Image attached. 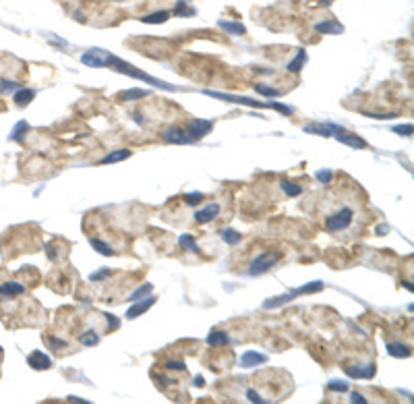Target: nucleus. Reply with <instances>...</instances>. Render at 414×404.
<instances>
[{
  "mask_svg": "<svg viewBox=\"0 0 414 404\" xmlns=\"http://www.w3.org/2000/svg\"><path fill=\"white\" fill-rule=\"evenodd\" d=\"M255 92L261 94V96H267V98H280L282 92L276 87H267V85H255Z\"/></svg>",
  "mask_w": 414,
  "mask_h": 404,
  "instance_id": "f704fd0d",
  "label": "nucleus"
},
{
  "mask_svg": "<svg viewBox=\"0 0 414 404\" xmlns=\"http://www.w3.org/2000/svg\"><path fill=\"white\" fill-rule=\"evenodd\" d=\"M33 98H35V89L21 87L19 92H15V102H17V106H27Z\"/></svg>",
  "mask_w": 414,
  "mask_h": 404,
  "instance_id": "412c9836",
  "label": "nucleus"
},
{
  "mask_svg": "<svg viewBox=\"0 0 414 404\" xmlns=\"http://www.w3.org/2000/svg\"><path fill=\"white\" fill-rule=\"evenodd\" d=\"M29 131V123L27 120H19V123L15 125V129L11 131V135H8V139L11 141H23V135Z\"/></svg>",
  "mask_w": 414,
  "mask_h": 404,
  "instance_id": "393cba45",
  "label": "nucleus"
},
{
  "mask_svg": "<svg viewBox=\"0 0 414 404\" xmlns=\"http://www.w3.org/2000/svg\"><path fill=\"white\" fill-rule=\"evenodd\" d=\"M404 288H406V290H410V292L414 290V288H412V284H410V282H404Z\"/></svg>",
  "mask_w": 414,
  "mask_h": 404,
  "instance_id": "603ef678",
  "label": "nucleus"
},
{
  "mask_svg": "<svg viewBox=\"0 0 414 404\" xmlns=\"http://www.w3.org/2000/svg\"><path fill=\"white\" fill-rule=\"evenodd\" d=\"M170 15H174V17H195L197 11H195L193 6L187 4V0H178L176 6H174V11L170 13Z\"/></svg>",
  "mask_w": 414,
  "mask_h": 404,
  "instance_id": "4be33fe9",
  "label": "nucleus"
},
{
  "mask_svg": "<svg viewBox=\"0 0 414 404\" xmlns=\"http://www.w3.org/2000/svg\"><path fill=\"white\" fill-rule=\"evenodd\" d=\"M203 94L209 96V98L222 100V102L245 104V106H251V108H274V110H278V112H282V114H292V112H294V108H292V106L280 104V102H259V100H251V98H245V96H230V94H222V92H211V89H203Z\"/></svg>",
  "mask_w": 414,
  "mask_h": 404,
  "instance_id": "f257e3e1",
  "label": "nucleus"
},
{
  "mask_svg": "<svg viewBox=\"0 0 414 404\" xmlns=\"http://www.w3.org/2000/svg\"><path fill=\"white\" fill-rule=\"evenodd\" d=\"M68 402H79V404H89V400L79 398V396H68Z\"/></svg>",
  "mask_w": 414,
  "mask_h": 404,
  "instance_id": "09e8293b",
  "label": "nucleus"
},
{
  "mask_svg": "<svg viewBox=\"0 0 414 404\" xmlns=\"http://www.w3.org/2000/svg\"><path fill=\"white\" fill-rule=\"evenodd\" d=\"M220 236H222L224 242H228V245H238V242H240V232H236L234 228H222Z\"/></svg>",
  "mask_w": 414,
  "mask_h": 404,
  "instance_id": "bb28decb",
  "label": "nucleus"
},
{
  "mask_svg": "<svg viewBox=\"0 0 414 404\" xmlns=\"http://www.w3.org/2000/svg\"><path fill=\"white\" fill-rule=\"evenodd\" d=\"M315 176H317V180L319 183H323V185H329L331 183V178H334V172H331V170H317L315 172Z\"/></svg>",
  "mask_w": 414,
  "mask_h": 404,
  "instance_id": "c9c22d12",
  "label": "nucleus"
},
{
  "mask_svg": "<svg viewBox=\"0 0 414 404\" xmlns=\"http://www.w3.org/2000/svg\"><path fill=\"white\" fill-rule=\"evenodd\" d=\"M393 133H398L402 137H410L412 135V125H398V127H393Z\"/></svg>",
  "mask_w": 414,
  "mask_h": 404,
  "instance_id": "ea45409f",
  "label": "nucleus"
},
{
  "mask_svg": "<svg viewBox=\"0 0 414 404\" xmlns=\"http://www.w3.org/2000/svg\"><path fill=\"white\" fill-rule=\"evenodd\" d=\"M127 158H130V149H114V151H110L99 164H114V162L127 160Z\"/></svg>",
  "mask_w": 414,
  "mask_h": 404,
  "instance_id": "b1692460",
  "label": "nucleus"
},
{
  "mask_svg": "<svg viewBox=\"0 0 414 404\" xmlns=\"http://www.w3.org/2000/svg\"><path fill=\"white\" fill-rule=\"evenodd\" d=\"M168 19H170V13L168 11H158V13H151V15L141 17V21L147 23V25H158V23H166Z\"/></svg>",
  "mask_w": 414,
  "mask_h": 404,
  "instance_id": "5701e85b",
  "label": "nucleus"
},
{
  "mask_svg": "<svg viewBox=\"0 0 414 404\" xmlns=\"http://www.w3.org/2000/svg\"><path fill=\"white\" fill-rule=\"evenodd\" d=\"M110 58H112V54H110L108 50H102V48H89L87 52L81 56V63H83L85 67L102 68V67H108V65H110Z\"/></svg>",
  "mask_w": 414,
  "mask_h": 404,
  "instance_id": "39448f33",
  "label": "nucleus"
},
{
  "mask_svg": "<svg viewBox=\"0 0 414 404\" xmlns=\"http://www.w3.org/2000/svg\"><path fill=\"white\" fill-rule=\"evenodd\" d=\"M247 398H249V402H257V404H265L267 402L265 398H261L255 390H247Z\"/></svg>",
  "mask_w": 414,
  "mask_h": 404,
  "instance_id": "c03bdc74",
  "label": "nucleus"
},
{
  "mask_svg": "<svg viewBox=\"0 0 414 404\" xmlns=\"http://www.w3.org/2000/svg\"><path fill=\"white\" fill-rule=\"evenodd\" d=\"M106 323H108V330H118L120 319L114 315V313H106Z\"/></svg>",
  "mask_w": 414,
  "mask_h": 404,
  "instance_id": "a19ab883",
  "label": "nucleus"
},
{
  "mask_svg": "<svg viewBox=\"0 0 414 404\" xmlns=\"http://www.w3.org/2000/svg\"><path fill=\"white\" fill-rule=\"evenodd\" d=\"M305 133H313V135H319V137H329L331 135V127L329 125H309L302 129Z\"/></svg>",
  "mask_w": 414,
  "mask_h": 404,
  "instance_id": "c85d7f7f",
  "label": "nucleus"
},
{
  "mask_svg": "<svg viewBox=\"0 0 414 404\" xmlns=\"http://www.w3.org/2000/svg\"><path fill=\"white\" fill-rule=\"evenodd\" d=\"M79 340H81V344H83V346H96L99 342V336L96 334L94 330H89V332H83Z\"/></svg>",
  "mask_w": 414,
  "mask_h": 404,
  "instance_id": "72a5a7b5",
  "label": "nucleus"
},
{
  "mask_svg": "<svg viewBox=\"0 0 414 404\" xmlns=\"http://www.w3.org/2000/svg\"><path fill=\"white\" fill-rule=\"evenodd\" d=\"M48 344L52 346L54 350H58V348H66V346H68L66 342H64V340H60V338H50V340H48Z\"/></svg>",
  "mask_w": 414,
  "mask_h": 404,
  "instance_id": "a18cd8bd",
  "label": "nucleus"
},
{
  "mask_svg": "<svg viewBox=\"0 0 414 404\" xmlns=\"http://www.w3.org/2000/svg\"><path fill=\"white\" fill-rule=\"evenodd\" d=\"M23 85L21 83H17V81H8V79H2L0 81V94H15L19 92Z\"/></svg>",
  "mask_w": 414,
  "mask_h": 404,
  "instance_id": "2f4dec72",
  "label": "nucleus"
},
{
  "mask_svg": "<svg viewBox=\"0 0 414 404\" xmlns=\"http://www.w3.org/2000/svg\"><path fill=\"white\" fill-rule=\"evenodd\" d=\"M265 363H267V357L261 355V352H257V350H245L242 357H240V367H245V369L265 365Z\"/></svg>",
  "mask_w": 414,
  "mask_h": 404,
  "instance_id": "9d476101",
  "label": "nucleus"
},
{
  "mask_svg": "<svg viewBox=\"0 0 414 404\" xmlns=\"http://www.w3.org/2000/svg\"><path fill=\"white\" fill-rule=\"evenodd\" d=\"M346 375L348 377H356V379H371L375 375V365H365V367H352V365H346L344 367Z\"/></svg>",
  "mask_w": 414,
  "mask_h": 404,
  "instance_id": "2eb2a0df",
  "label": "nucleus"
},
{
  "mask_svg": "<svg viewBox=\"0 0 414 404\" xmlns=\"http://www.w3.org/2000/svg\"><path fill=\"white\" fill-rule=\"evenodd\" d=\"M27 365L35 371H46L52 367V361H50V357H46L42 350H33L32 355L27 357Z\"/></svg>",
  "mask_w": 414,
  "mask_h": 404,
  "instance_id": "f8f14e48",
  "label": "nucleus"
},
{
  "mask_svg": "<svg viewBox=\"0 0 414 404\" xmlns=\"http://www.w3.org/2000/svg\"><path fill=\"white\" fill-rule=\"evenodd\" d=\"M214 129V123L211 120H201V118H191L187 123V133L193 137V141L197 139H203L207 133H211Z\"/></svg>",
  "mask_w": 414,
  "mask_h": 404,
  "instance_id": "6e6552de",
  "label": "nucleus"
},
{
  "mask_svg": "<svg viewBox=\"0 0 414 404\" xmlns=\"http://www.w3.org/2000/svg\"><path fill=\"white\" fill-rule=\"evenodd\" d=\"M151 290H154V284H149V282H147V284H143V286H139V288H137V290L133 292V295L128 297V301H130V303H135V301H141V299H145V297L149 295Z\"/></svg>",
  "mask_w": 414,
  "mask_h": 404,
  "instance_id": "7c9ffc66",
  "label": "nucleus"
},
{
  "mask_svg": "<svg viewBox=\"0 0 414 404\" xmlns=\"http://www.w3.org/2000/svg\"><path fill=\"white\" fill-rule=\"evenodd\" d=\"M218 216H220V205H218V203H209V205H205L203 209L197 211V214H195V220H197V224H207V222L216 220Z\"/></svg>",
  "mask_w": 414,
  "mask_h": 404,
  "instance_id": "4468645a",
  "label": "nucleus"
},
{
  "mask_svg": "<svg viewBox=\"0 0 414 404\" xmlns=\"http://www.w3.org/2000/svg\"><path fill=\"white\" fill-rule=\"evenodd\" d=\"M278 261H280V253H271V251L261 253L253 259V264H251V268H249V274L251 276H261V274H265V271H269Z\"/></svg>",
  "mask_w": 414,
  "mask_h": 404,
  "instance_id": "20e7f679",
  "label": "nucleus"
},
{
  "mask_svg": "<svg viewBox=\"0 0 414 404\" xmlns=\"http://www.w3.org/2000/svg\"><path fill=\"white\" fill-rule=\"evenodd\" d=\"M203 383H205V381H203V377H201V375L195 377V386H197V388H203Z\"/></svg>",
  "mask_w": 414,
  "mask_h": 404,
  "instance_id": "8fccbe9b",
  "label": "nucleus"
},
{
  "mask_svg": "<svg viewBox=\"0 0 414 404\" xmlns=\"http://www.w3.org/2000/svg\"><path fill=\"white\" fill-rule=\"evenodd\" d=\"M350 222H352V209L350 207H342L340 211H336V214H329L325 218V226L331 232H338V230L348 228Z\"/></svg>",
  "mask_w": 414,
  "mask_h": 404,
  "instance_id": "423d86ee",
  "label": "nucleus"
},
{
  "mask_svg": "<svg viewBox=\"0 0 414 404\" xmlns=\"http://www.w3.org/2000/svg\"><path fill=\"white\" fill-rule=\"evenodd\" d=\"M154 303H156L154 297H145V299H141V301H135L133 307L127 311V319H137L139 315H143L145 311H149L151 307H154Z\"/></svg>",
  "mask_w": 414,
  "mask_h": 404,
  "instance_id": "9b49d317",
  "label": "nucleus"
},
{
  "mask_svg": "<svg viewBox=\"0 0 414 404\" xmlns=\"http://www.w3.org/2000/svg\"><path fill=\"white\" fill-rule=\"evenodd\" d=\"M0 295L2 297H19V295H25V286L19 284V282H4V284H0Z\"/></svg>",
  "mask_w": 414,
  "mask_h": 404,
  "instance_id": "dca6fc26",
  "label": "nucleus"
},
{
  "mask_svg": "<svg viewBox=\"0 0 414 404\" xmlns=\"http://www.w3.org/2000/svg\"><path fill=\"white\" fill-rule=\"evenodd\" d=\"M89 242H92V247L97 251L99 255H106V257H110V255H114V249L108 245V242H104V240H99V238H89Z\"/></svg>",
  "mask_w": 414,
  "mask_h": 404,
  "instance_id": "cd10ccee",
  "label": "nucleus"
},
{
  "mask_svg": "<svg viewBox=\"0 0 414 404\" xmlns=\"http://www.w3.org/2000/svg\"><path fill=\"white\" fill-rule=\"evenodd\" d=\"M161 137H164L166 143H174V145H189V143H195L193 137H191L187 131L178 129V127H170V129H166L164 133H161Z\"/></svg>",
  "mask_w": 414,
  "mask_h": 404,
  "instance_id": "1a4fd4ad",
  "label": "nucleus"
},
{
  "mask_svg": "<svg viewBox=\"0 0 414 404\" xmlns=\"http://www.w3.org/2000/svg\"><path fill=\"white\" fill-rule=\"evenodd\" d=\"M319 290H323V282H319V280L309 282V284L300 286V288L288 290L286 295H280V297H274V299L263 301V309H276V307H282V305H286V303L294 301V299L300 297V295H313V292H319Z\"/></svg>",
  "mask_w": 414,
  "mask_h": 404,
  "instance_id": "7ed1b4c3",
  "label": "nucleus"
},
{
  "mask_svg": "<svg viewBox=\"0 0 414 404\" xmlns=\"http://www.w3.org/2000/svg\"><path fill=\"white\" fill-rule=\"evenodd\" d=\"M164 367L170 369V371H187V365L183 361H166Z\"/></svg>",
  "mask_w": 414,
  "mask_h": 404,
  "instance_id": "58836bf2",
  "label": "nucleus"
},
{
  "mask_svg": "<svg viewBox=\"0 0 414 404\" xmlns=\"http://www.w3.org/2000/svg\"><path fill=\"white\" fill-rule=\"evenodd\" d=\"M110 274H112L110 269H99V271H96V274L89 276V280H92V282H99V280H106Z\"/></svg>",
  "mask_w": 414,
  "mask_h": 404,
  "instance_id": "37998d69",
  "label": "nucleus"
},
{
  "mask_svg": "<svg viewBox=\"0 0 414 404\" xmlns=\"http://www.w3.org/2000/svg\"><path fill=\"white\" fill-rule=\"evenodd\" d=\"M218 25L224 29L226 34H230V35H245L247 34V27L242 25V23H234V21H224V19H220L218 21Z\"/></svg>",
  "mask_w": 414,
  "mask_h": 404,
  "instance_id": "a211bd4d",
  "label": "nucleus"
},
{
  "mask_svg": "<svg viewBox=\"0 0 414 404\" xmlns=\"http://www.w3.org/2000/svg\"><path fill=\"white\" fill-rule=\"evenodd\" d=\"M329 127H331V135H334L340 143H344L348 147H354V149H367V141L365 139L356 137L354 133H348L346 129H342L338 125H329Z\"/></svg>",
  "mask_w": 414,
  "mask_h": 404,
  "instance_id": "0eeeda50",
  "label": "nucleus"
},
{
  "mask_svg": "<svg viewBox=\"0 0 414 404\" xmlns=\"http://www.w3.org/2000/svg\"><path fill=\"white\" fill-rule=\"evenodd\" d=\"M280 187H282V191H284L286 195H290V197H298V195L302 193V187H300V185L288 183V180H282V183H280Z\"/></svg>",
  "mask_w": 414,
  "mask_h": 404,
  "instance_id": "473e14b6",
  "label": "nucleus"
},
{
  "mask_svg": "<svg viewBox=\"0 0 414 404\" xmlns=\"http://www.w3.org/2000/svg\"><path fill=\"white\" fill-rule=\"evenodd\" d=\"M350 402H354V404H356V402H358V404H367V398L362 396V394H358V392H352V394H350Z\"/></svg>",
  "mask_w": 414,
  "mask_h": 404,
  "instance_id": "49530a36",
  "label": "nucleus"
},
{
  "mask_svg": "<svg viewBox=\"0 0 414 404\" xmlns=\"http://www.w3.org/2000/svg\"><path fill=\"white\" fill-rule=\"evenodd\" d=\"M116 2H123V0H116Z\"/></svg>",
  "mask_w": 414,
  "mask_h": 404,
  "instance_id": "5fc2aeb1",
  "label": "nucleus"
},
{
  "mask_svg": "<svg viewBox=\"0 0 414 404\" xmlns=\"http://www.w3.org/2000/svg\"><path fill=\"white\" fill-rule=\"evenodd\" d=\"M178 245L183 247L185 251H193V253H199V245L195 242V238L193 236H189V235H183L178 238Z\"/></svg>",
  "mask_w": 414,
  "mask_h": 404,
  "instance_id": "c756f323",
  "label": "nucleus"
},
{
  "mask_svg": "<svg viewBox=\"0 0 414 404\" xmlns=\"http://www.w3.org/2000/svg\"><path fill=\"white\" fill-rule=\"evenodd\" d=\"M108 67H114L118 73H125L127 77H133V79H139V81H145V83L149 85H154V87H159V89H164V92H176L178 87L174 85H170L166 83V81H161V79H156V77H151V75H145V73H141V70L133 68L128 63H125V60H120L118 56L112 54V58H110V65Z\"/></svg>",
  "mask_w": 414,
  "mask_h": 404,
  "instance_id": "f03ea898",
  "label": "nucleus"
},
{
  "mask_svg": "<svg viewBox=\"0 0 414 404\" xmlns=\"http://www.w3.org/2000/svg\"><path fill=\"white\" fill-rule=\"evenodd\" d=\"M327 388L331 392H348V381H340V379H331L327 383Z\"/></svg>",
  "mask_w": 414,
  "mask_h": 404,
  "instance_id": "e433bc0d",
  "label": "nucleus"
},
{
  "mask_svg": "<svg viewBox=\"0 0 414 404\" xmlns=\"http://www.w3.org/2000/svg\"><path fill=\"white\" fill-rule=\"evenodd\" d=\"M315 32L327 34V35H340V34H344V25L336 21V19H327V21H321L315 25Z\"/></svg>",
  "mask_w": 414,
  "mask_h": 404,
  "instance_id": "ddd939ff",
  "label": "nucleus"
},
{
  "mask_svg": "<svg viewBox=\"0 0 414 404\" xmlns=\"http://www.w3.org/2000/svg\"><path fill=\"white\" fill-rule=\"evenodd\" d=\"M149 92L147 89H139V87H133V89H127V92L120 96V100H125V102H135V100H141V98H147Z\"/></svg>",
  "mask_w": 414,
  "mask_h": 404,
  "instance_id": "a878e982",
  "label": "nucleus"
},
{
  "mask_svg": "<svg viewBox=\"0 0 414 404\" xmlns=\"http://www.w3.org/2000/svg\"><path fill=\"white\" fill-rule=\"evenodd\" d=\"M365 116H369V118H375V120H391V118H396L398 114H396V112H385V114H375V112H365Z\"/></svg>",
  "mask_w": 414,
  "mask_h": 404,
  "instance_id": "79ce46f5",
  "label": "nucleus"
},
{
  "mask_svg": "<svg viewBox=\"0 0 414 404\" xmlns=\"http://www.w3.org/2000/svg\"><path fill=\"white\" fill-rule=\"evenodd\" d=\"M321 4H325V6H329V4H331V0H321Z\"/></svg>",
  "mask_w": 414,
  "mask_h": 404,
  "instance_id": "864d4df0",
  "label": "nucleus"
},
{
  "mask_svg": "<svg viewBox=\"0 0 414 404\" xmlns=\"http://www.w3.org/2000/svg\"><path fill=\"white\" fill-rule=\"evenodd\" d=\"M230 342V338H228V334L226 332H222V330H214L211 334L207 336V344L209 346H226Z\"/></svg>",
  "mask_w": 414,
  "mask_h": 404,
  "instance_id": "aec40b11",
  "label": "nucleus"
},
{
  "mask_svg": "<svg viewBox=\"0 0 414 404\" xmlns=\"http://www.w3.org/2000/svg\"><path fill=\"white\" fill-rule=\"evenodd\" d=\"M46 253H48V257L52 259V261L56 259V251H54V247H52V245H48V247H46Z\"/></svg>",
  "mask_w": 414,
  "mask_h": 404,
  "instance_id": "de8ad7c7",
  "label": "nucleus"
},
{
  "mask_svg": "<svg viewBox=\"0 0 414 404\" xmlns=\"http://www.w3.org/2000/svg\"><path fill=\"white\" fill-rule=\"evenodd\" d=\"M305 63H307V52L305 50H298L296 56L286 65V68L290 70V73H300V68L305 67Z\"/></svg>",
  "mask_w": 414,
  "mask_h": 404,
  "instance_id": "6ab92c4d",
  "label": "nucleus"
},
{
  "mask_svg": "<svg viewBox=\"0 0 414 404\" xmlns=\"http://www.w3.org/2000/svg\"><path fill=\"white\" fill-rule=\"evenodd\" d=\"M183 199H185V203H189V205H197V203H201L203 201V193H187V195H183Z\"/></svg>",
  "mask_w": 414,
  "mask_h": 404,
  "instance_id": "4c0bfd02",
  "label": "nucleus"
},
{
  "mask_svg": "<svg viewBox=\"0 0 414 404\" xmlns=\"http://www.w3.org/2000/svg\"><path fill=\"white\" fill-rule=\"evenodd\" d=\"M385 230H387V226H379L377 228V235H385Z\"/></svg>",
  "mask_w": 414,
  "mask_h": 404,
  "instance_id": "3c124183",
  "label": "nucleus"
},
{
  "mask_svg": "<svg viewBox=\"0 0 414 404\" xmlns=\"http://www.w3.org/2000/svg\"><path fill=\"white\" fill-rule=\"evenodd\" d=\"M387 352H389V357H396V359H408L412 355L410 346L400 344V342H389V344H387Z\"/></svg>",
  "mask_w": 414,
  "mask_h": 404,
  "instance_id": "f3484780",
  "label": "nucleus"
}]
</instances>
